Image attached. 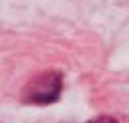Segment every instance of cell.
<instances>
[{"label": "cell", "mask_w": 129, "mask_h": 123, "mask_svg": "<svg viewBox=\"0 0 129 123\" xmlns=\"http://www.w3.org/2000/svg\"><path fill=\"white\" fill-rule=\"evenodd\" d=\"M62 75L56 71H44L32 77L22 89V101L30 105H48L60 97Z\"/></svg>", "instance_id": "1"}, {"label": "cell", "mask_w": 129, "mask_h": 123, "mask_svg": "<svg viewBox=\"0 0 129 123\" xmlns=\"http://www.w3.org/2000/svg\"><path fill=\"white\" fill-rule=\"evenodd\" d=\"M87 123H117V121L113 117H109V115H101V117H95V119H91Z\"/></svg>", "instance_id": "2"}]
</instances>
